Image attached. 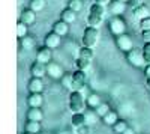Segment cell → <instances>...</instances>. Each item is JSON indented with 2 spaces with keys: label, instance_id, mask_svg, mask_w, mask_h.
<instances>
[{
  "label": "cell",
  "instance_id": "obj_44",
  "mask_svg": "<svg viewBox=\"0 0 150 134\" xmlns=\"http://www.w3.org/2000/svg\"><path fill=\"white\" fill-rule=\"evenodd\" d=\"M59 134H72V133H69V131H60Z\"/></svg>",
  "mask_w": 150,
  "mask_h": 134
},
{
  "label": "cell",
  "instance_id": "obj_6",
  "mask_svg": "<svg viewBox=\"0 0 150 134\" xmlns=\"http://www.w3.org/2000/svg\"><path fill=\"white\" fill-rule=\"evenodd\" d=\"M87 81V72L77 69L74 72V80H72V91H81Z\"/></svg>",
  "mask_w": 150,
  "mask_h": 134
},
{
  "label": "cell",
  "instance_id": "obj_12",
  "mask_svg": "<svg viewBox=\"0 0 150 134\" xmlns=\"http://www.w3.org/2000/svg\"><path fill=\"white\" fill-rule=\"evenodd\" d=\"M27 89H29L30 93H35V92H41V93H42L44 89H45V84H44L42 78L32 77V78L29 80V83H27Z\"/></svg>",
  "mask_w": 150,
  "mask_h": 134
},
{
  "label": "cell",
  "instance_id": "obj_32",
  "mask_svg": "<svg viewBox=\"0 0 150 134\" xmlns=\"http://www.w3.org/2000/svg\"><path fill=\"white\" fill-rule=\"evenodd\" d=\"M128 128V124H126V120H122V119H119L117 122L112 125V131H114L116 134H122L125 130Z\"/></svg>",
  "mask_w": 150,
  "mask_h": 134
},
{
  "label": "cell",
  "instance_id": "obj_37",
  "mask_svg": "<svg viewBox=\"0 0 150 134\" xmlns=\"http://www.w3.org/2000/svg\"><path fill=\"white\" fill-rule=\"evenodd\" d=\"M140 29L141 30H149L150 29V17H146V18L140 20Z\"/></svg>",
  "mask_w": 150,
  "mask_h": 134
},
{
  "label": "cell",
  "instance_id": "obj_29",
  "mask_svg": "<svg viewBox=\"0 0 150 134\" xmlns=\"http://www.w3.org/2000/svg\"><path fill=\"white\" fill-rule=\"evenodd\" d=\"M105 6H107V5H102V3L95 2V3L90 6V12H92V14H98V15L105 17V12H107V8H105Z\"/></svg>",
  "mask_w": 150,
  "mask_h": 134
},
{
  "label": "cell",
  "instance_id": "obj_28",
  "mask_svg": "<svg viewBox=\"0 0 150 134\" xmlns=\"http://www.w3.org/2000/svg\"><path fill=\"white\" fill-rule=\"evenodd\" d=\"M47 6V0H30L29 8L33 9L35 12H41L42 9H45Z\"/></svg>",
  "mask_w": 150,
  "mask_h": 134
},
{
  "label": "cell",
  "instance_id": "obj_22",
  "mask_svg": "<svg viewBox=\"0 0 150 134\" xmlns=\"http://www.w3.org/2000/svg\"><path fill=\"white\" fill-rule=\"evenodd\" d=\"M134 17L138 18V20H143L146 17H150V8L147 5H141L140 8L134 9Z\"/></svg>",
  "mask_w": 150,
  "mask_h": 134
},
{
  "label": "cell",
  "instance_id": "obj_34",
  "mask_svg": "<svg viewBox=\"0 0 150 134\" xmlns=\"http://www.w3.org/2000/svg\"><path fill=\"white\" fill-rule=\"evenodd\" d=\"M75 65H77V69H81V71H87L90 66H92V60H86V59H77V62H75Z\"/></svg>",
  "mask_w": 150,
  "mask_h": 134
},
{
  "label": "cell",
  "instance_id": "obj_23",
  "mask_svg": "<svg viewBox=\"0 0 150 134\" xmlns=\"http://www.w3.org/2000/svg\"><path fill=\"white\" fill-rule=\"evenodd\" d=\"M72 80H74V72H65L63 77L60 78V84L68 91H72Z\"/></svg>",
  "mask_w": 150,
  "mask_h": 134
},
{
  "label": "cell",
  "instance_id": "obj_8",
  "mask_svg": "<svg viewBox=\"0 0 150 134\" xmlns=\"http://www.w3.org/2000/svg\"><path fill=\"white\" fill-rule=\"evenodd\" d=\"M60 42H62V36H59L56 32H48L44 38V45L51 48V50L60 47Z\"/></svg>",
  "mask_w": 150,
  "mask_h": 134
},
{
  "label": "cell",
  "instance_id": "obj_17",
  "mask_svg": "<svg viewBox=\"0 0 150 134\" xmlns=\"http://www.w3.org/2000/svg\"><path fill=\"white\" fill-rule=\"evenodd\" d=\"M20 48L24 51H30L35 48V38H32V36H24V38H20Z\"/></svg>",
  "mask_w": 150,
  "mask_h": 134
},
{
  "label": "cell",
  "instance_id": "obj_5",
  "mask_svg": "<svg viewBox=\"0 0 150 134\" xmlns=\"http://www.w3.org/2000/svg\"><path fill=\"white\" fill-rule=\"evenodd\" d=\"M116 45H117L119 50H120V51H123V53H128L129 50H132V48H134L131 36H129V35H126V33L116 36Z\"/></svg>",
  "mask_w": 150,
  "mask_h": 134
},
{
  "label": "cell",
  "instance_id": "obj_39",
  "mask_svg": "<svg viewBox=\"0 0 150 134\" xmlns=\"http://www.w3.org/2000/svg\"><path fill=\"white\" fill-rule=\"evenodd\" d=\"M141 38L146 42H150V29L149 30H141Z\"/></svg>",
  "mask_w": 150,
  "mask_h": 134
},
{
  "label": "cell",
  "instance_id": "obj_13",
  "mask_svg": "<svg viewBox=\"0 0 150 134\" xmlns=\"http://www.w3.org/2000/svg\"><path fill=\"white\" fill-rule=\"evenodd\" d=\"M20 21H23V23H26L27 26H30V24H33L36 21V12L33 9H30V8L23 9L21 15H20Z\"/></svg>",
  "mask_w": 150,
  "mask_h": 134
},
{
  "label": "cell",
  "instance_id": "obj_9",
  "mask_svg": "<svg viewBox=\"0 0 150 134\" xmlns=\"http://www.w3.org/2000/svg\"><path fill=\"white\" fill-rule=\"evenodd\" d=\"M47 74L51 78H54V80H60L62 77H63L65 71H63V68H62L59 63L50 62V63H47Z\"/></svg>",
  "mask_w": 150,
  "mask_h": 134
},
{
  "label": "cell",
  "instance_id": "obj_26",
  "mask_svg": "<svg viewBox=\"0 0 150 134\" xmlns=\"http://www.w3.org/2000/svg\"><path fill=\"white\" fill-rule=\"evenodd\" d=\"M102 120H104V124L105 125H110V127H112L117 120H119V116H117V113L116 112H112V110H110L104 118H102Z\"/></svg>",
  "mask_w": 150,
  "mask_h": 134
},
{
  "label": "cell",
  "instance_id": "obj_21",
  "mask_svg": "<svg viewBox=\"0 0 150 134\" xmlns=\"http://www.w3.org/2000/svg\"><path fill=\"white\" fill-rule=\"evenodd\" d=\"M60 20L66 21L68 24H72L75 20H77V12H74L72 9L66 8V9L62 11V14H60Z\"/></svg>",
  "mask_w": 150,
  "mask_h": 134
},
{
  "label": "cell",
  "instance_id": "obj_42",
  "mask_svg": "<svg viewBox=\"0 0 150 134\" xmlns=\"http://www.w3.org/2000/svg\"><path fill=\"white\" fill-rule=\"evenodd\" d=\"M95 2L102 3V5H110V3H111V0H95Z\"/></svg>",
  "mask_w": 150,
  "mask_h": 134
},
{
  "label": "cell",
  "instance_id": "obj_38",
  "mask_svg": "<svg viewBox=\"0 0 150 134\" xmlns=\"http://www.w3.org/2000/svg\"><path fill=\"white\" fill-rule=\"evenodd\" d=\"M141 5H144V0H129V2H128V6L132 8V9L140 8Z\"/></svg>",
  "mask_w": 150,
  "mask_h": 134
},
{
  "label": "cell",
  "instance_id": "obj_19",
  "mask_svg": "<svg viewBox=\"0 0 150 134\" xmlns=\"http://www.w3.org/2000/svg\"><path fill=\"white\" fill-rule=\"evenodd\" d=\"M104 18L102 15H98V14H92V12H89V17H87V24L92 27H101L102 23H104Z\"/></svg>",
  "mask_w": 150,
  "mask_h": 134
},
{
  "label": "cell",
  "instance_id": "obj_24",
  "mask_svg": "<svg viewBox=\"0 0 150 134\" xmlns=\"http://www.w3.org/2000/svg\"><path fill=\"white\" fill-rule=\"evenodd\" d=\"M71 122H72V127H80V125H84L86 124V115L84 112L81 113H72V119H71Z\"/></svg>",
  "mask_w": 150,
  "mask_h": 134
},
{
  "label": "cell",
  "instance_id": "obj_46",
  "mask_svg": "<svg viewBox=\"0 0 150 134\" xmlns=\"http://www.w3.org/2000/svg\"><path fill=\"white\" fill-rule=\"evenodd\" d=\"M24 134H32V133H27V131H26V133H24Z\"/></svg>",
  "mask_w": 150,
  "mask_h": 134
},
{
  "label": "cell",
  "instance_id": "obj_25",
  "mask_svg": "<svg viewBox=\"0 0 150 134\" xmlns=\"http://www.w3.org/2000/svg\"><path fill=\"white\" fill-rule=\"evenodd\" d=\"M78 57L80 59H86V60H93V57H95L93 48H89V47L83 45V48H80V51H78Z\"/></svg>",
  "mask_w": 150,
  "mask_h": 134
},
{
  "label": "cell",
  "instance_id": "obj_45",
  "mask_svg": "<svg viewBox=\"0 0 150 134\" xmlns=\"http://www.w3.org/2000/svg\"><path fill=\"white\" fill-rule=\"evenodd\" d=\"M120 2H125V3H128V2H129V0H120Z\"/></svg>",
  "mask_w": 150,
  "mask_h": 134
},
{
  "label": "cell",
  "instance_id": "obj_41",
  "mask_svg": "<svg viewBox=\"0 0 150 134\" xmlns=\"http://www.w3.org/2000/svg\"><path fill=\"white\" fill-rule=\"evenodd\" d=\"M122 134H137V133H135V131H134L132 128H129V127H128V128H126V130H125V131H123Z\"/></svg>",
  "mask_w": 150,
  "mask_h": 134
},
{
  "label": "cell",
  "instance_id": "obj_10",
  "mask_svg": "<svg viewBox=\"0 0 150 134\" xmlns=\"http://www.w3.org/2000/svg\"><path fill=\"white\" fill-rule=\"evenodd\" d=\"M30 74H32V77L44 78V76H47V65L35 60V62L32 63V66H30Z\"/></svg>",
  "mask_w": 150,
  "mask_h": 134
},
{
  "label": "cell",
  "instance_id": "obj_30",
  "mask_svg": "<svg viewBox=\"0 0 150 134\" xmlns=\"http://www.w3.org/2000/svg\"><path fill=\"white\" fill-rule=\"evenodd\" d=\"M27 24L26 23H23L18 20V24H17V36H18V39L20 38H24V36H27Z\"/></svg>",
  "mask_w": 150,
  "mask_h": 134
},
{
  "label": "cell",
  "instance_id": "obj_4",
  "mask_svg": "<svg viewBox=\"0 0 150 134\" xmlns=\"http://www.w3.org/2000/svg\"><path fill=\"white\" fill-rule=\"evenodd\" d=\"M108 27H110V32L114 36L123 35V33H126V21L122 17H112L108 23Z\"/></svg>",
  "mask_w": 150,
  "mask_h": 134
},
{
  "label": "cell",
  "instance_id": "obj_3",
  "mask_svg": "<svg viewBox=\"0 0 150 134\" xmlns=\"http://www.w3.org/2000/svg\"><path fill=\"white\" fill-rule=\"evenodd\" d=\"M126 60L135 68H141L147 63L146 59H144L143 48H132V50H129L126 53Z\"/></svg>",
  "mask_w": 150,
  "mask_h": 134
},
{
  "label": "cell",
  "instance_id": "obj_27",
  "mask_svg": "<svg viewBox=\"0 0 150 134\" xmlns=\"http://www.w3.org/2000/svg\"><path fill=\"white\" fill-rule=\"evenodd\" d=\"M84 115H86V124L87 125H95L96 122H98V113L95 112V110H92V108H90V110H87V112H84Z\"/></svg>",
  "mask_w": 150,
  "mask_h": 134
},
{
  "label": "cell",
  "instance_id": "obj_43",
  "mask_svg": "<svg viewBox=\"0 0 150 134\" xmlns=\"http://www.w3.org/2000/svg\"><path fill=\"white\" fill-rule=\"evenodd\" d=\"M146 86H147V89L150 91V77H149V78L146 80Z\"/></svg>",
  "mask_w": 150,
  "mask_h": 134
},
{
  "label": "cell",
  "instance_id": "obj_31",
  "mask_svg": "<svg viewBox=\"0 0 150 134\" xmlns=\"http://www.w3.org/2000/svg\"><path fill=\"white\" fill-rule=\"evenodd\" d=\"M83 6H84L83 0H69V2H68V8L72 9L74 12H77V14L83 9Z\"/></svg>",
  "mask_w": 150,
  "mask_h": 134
},
{
  "label": "cell",
  "instance_id": "obj_15",
  "mask_svg": "<svg viewBox=\"0 0 150 134\" xmlns=\"http://www.w3.org/2000/svg\"><path fill=\"white\" fill-rule=\"evenodd\" d=\"M27 104H29V107H42V104H44V95L41 92L30 93L29 98H27Z\"/></svg>",
  "mask_w": 150,
  "mask_h": 134
},
{
  "label": "cell",
  "instance_id": "obj_11",
  "mask_svg": "<svg viewBox=\"0 0 150 134\" xmlns=\"http://www.w3.org/2000/svg\"><path fill=\"white\" fill-rule=\"evenodd\" d=\"M53 50L51 48H48V47H42V48H39L38 50V53H36V60L38 62H42V63H50L51 62V59H53V53H51Z\"/></svg>",
  "mask_w": 150,
  "mask_h": 134
},
{
  "label": "cell",
  "instance_id": "obj_14",
  "mask_svg": "<svg viewBox=\"0 0 150 134\" xmlns=\"http://www.w3.org/2000/svg\"><path fill=\"white\" fill-rule=\"evenodd\" d=\"M53 32H56L59 36L63 38V36H66L69 33V24L66 21H63V20H59V21H56L53 24Z\"/></svg>",
  "mask_w": 150,
  "mask_h": 134
},
{
  "label": "cell",
  "instance_id": "obj_7",
  "mask_svg": "<svg viewBox=\"0 0 150 134\" xmlns=\"http://www.w3.org/2000/svg\"><path fill=\"white\" fill-rule=\"evenodd\" d=\"M126 8H128V3L120 2V0H111V3L108 5L110 12L114 17H122L125 12H126Z\"/></svg>",
  "mask_w": 150,
  "mask_h": 134
},
{
  "label": "cell",
  "instance_id": "obj_20",
  "mask_svg": "<svg viewBox=\"0 0 150 134\" xmlns=\"http://www.w3.org/2000/svg\"><path fill=\"white\" fill-rule=\"evenodd\" d=\"M86 104H87V107H89V108L95 110V108H96L98 105H101V104H102L101 96H99L98 93H90V95L86 98Z\"/></svg>",
  "mask_w": 150,
  "mask_h": 134
},
{
  "label": "cell",
  "instance_id": "obj_33",
  "mask_svg": "<svg viewBox=\"0 0 150 134\" xmlns=\"http://www.w3.org/2000/svg\"><path fill=\"white\" fill-rule=\"evenodd\" d=\"M110 110H111V107H110L107 103H102L101 105H98V107L95 108V112L98 113V116L101 118V119H102V118H104V116H105V115L110 112Z\"/></svg>",
  "mask_w": 150,
  "mask_h": 134
},
{
  "label": "cell",
  "instance_id": "obj_40",
  "mask_svg": "<svg viewBox=\"0 0 150 134\" xmlns=\"http://www.w3.org/2000/svg\"><path fill=\"white\" fill-rule=\"evenodd\" d=\"M144 74H146V77H147V78L150 77V63H147V65L144 66Z\"/></svg>",
  "mask_w": 150,
  "mask_h": 134
},
{
  "label": "cell",
  "instance_id": "obj_1",
  "mask_svg": "<svg viewBox=\"0 0 150 134\" xmlns=\"http://www.w3.org/2000/svg\"><path fill=\"white\" fill-rule=\"evenodd\" d=\"M68 107L71 113H81L84 112V108L87 107L84 95L81 91H71L69 98H68Z\"/></svg>",
  "mask_w": 150,
  "mask_h": 134
},
{
  "label": "cell",
  "instance_id": "obj_18",
  "mask_svg": "<svg viewBox=\"0 0 150 134\" xmlns=\"http://www.w3.org/2000/svg\"><path fill=\"white\" fill-rule=\"evenodd\" d=\"M41 122L39 120H27L26 125H24V131L32 133V134H41Z\"/></svg>",
  "mask_w": 150,
  "mask_h": 134
},
{
  "label": "cell",
  "instance_id": "obj_35",
  "mask_svg": "<svg viewBox=\"0 0 150 134\" xmlns=\"http://www.w3.org/2000/svg\"><path fill=\"white\" fill-rule=\"evenodd\" d=\"M75 134H92L90 125L84 124V125H80V127H77V128H75Z\"/></svg>",
  "mask_w": 150,
  "mask_h": 134
},
{
  "label": "cell",
  "instance_id": "obj_36",
  "mask_svg": "<svg viewBox=\"0 0 150 134\" xmlns=\"http://www.w3.org/2000/svg\"><path fill=\"white\" fill-rule=\"evenodd\" d=\"M143 53H144L146 62L150 63V42H146V44H144V47H143Z\"/></svg>",
  "mask_w": 150,
  "mask_h": 134
},
{
  "label": "cell",
  "instance_id": "obj_2",
  "mask_svg": "<svg viewBox=\"0 0 150 134\" xmlns=\"http://www.w3.org/2000/svg\"><path fill=\"white\" fill-rule=\"evenodd\" d=\"M99 39H101V32H99L98 27H92V26H87L84 29L83 33V38L81 42L84 47H89V48H95L99 44Z\"/></svg>",
  "mask_w": 150,
  "mask_h": 134
},
{
  "label": "cell",
  "instance_id": "obj_16",
  "mask_svg": "<svg viewBox=\"0 0 150 134\" xmlns=\"http://www.w3.org/2000/svg\"><path fill=\"white\" fill-rule=\"evenodd\" d=\"M27 120H41L44 119V112L41 110V107H30L26 113Z\"/></svg>",
  "mask_w": 150,
  "mask_h": 134
},
{
  "label": "cell",
  "instance_id": "obj_47",
  "mask_svg": "<svg viewBox=\"0 0 150 134\" xmlns=\"http://www.w3.org/2000/svg\"><path fill=\"white\" fill-rule=\"evenodd\" d=\"M42 134H50V133H42Z\"/></svg>",
  "mask_w": 150,
  "mask_h": 134
}]
</instances>
